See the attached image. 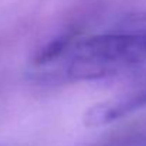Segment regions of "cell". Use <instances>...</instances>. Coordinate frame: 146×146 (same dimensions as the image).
Here are the masks:
<instances>
[{"label": "cell", "mask_w": 146, "mask_h": 146, "mask_svg": "<svg viewBox=\"0 0 146 146\" xmlns=\"http://www.w3.org/2000/svg\"><path fill=\"white\" fill-rule=\"evenodd\" d=\"M64 72L71 81H146V16L129 14L113 30L77 43Z\"/></svg>", "instance_id": "obj_1"}, {"label": "cell", "mask_w": 146, "mask_h": 146, "mask_svg": "<svg viewBox=\"0 0 146 146\" xmlns=\"http://www.w3.org/2000/svg\"><path fill=\"white\" fill-rule=\"evenodd\" d=\"M146 105V90L135 95L112 104H99L88 109L84 116V122L88 126H102L111 123Z\"/></svg>", "instance_id": "obj_2"}, {"label": "cell", "mask_w": 146, "mask_h": 146, "mask_svg": "<svg viewBox=\"0 0 146 146\" xmlns=\"http://www.w3.org/2000/svg\"><path fill=\"white\" fill-rule=\"evenodd\" d=\"M77 36H78V31H75L72 29L55 36L52 40H50L48 43H46L44 46H41L38 48V51L33 57V64L44 65L47 62H51V61L60 58L65 51L71 50L77 44L75 43Z\"/></svg>", "instance_id": "obj_3"}, {"label": "cell", "mask_w": 146, "mask_h": 146, "mask_svg": "<svg viewBox=\"0 0 146 146\" xmlns=\"http://www.w3.org/2000/svg\"><path fill=\"white\" fill-rule=\"evenodd\" d=\"M121 146H146V133L138 135L135 138H131L129 141H126L123 145H121Z\"/></svg>", "instance_id": "obj_4"}]
</instances>
